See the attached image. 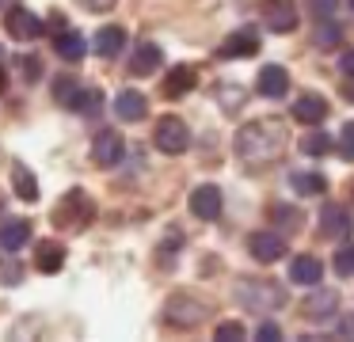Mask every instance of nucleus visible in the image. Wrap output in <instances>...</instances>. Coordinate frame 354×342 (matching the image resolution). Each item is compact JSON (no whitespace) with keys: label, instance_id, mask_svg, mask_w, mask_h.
Returning <instances> with one entry per match:
<instances>
[{"label":"nucleus","instance_id":"nucleus-21","mask_svg":"<svg viewBox=\"0 0 354 342\" xmlns=\"http://www.w3.org/2000/svg\"><path fill=\"white\" fill-rule=\"evenodd\" d=\"M324 278V263H316L313 255H297L290 263V281L293 285H316Z\"/></svg>","mask_w":354,"mask_h":342},{"label":"nucleus","instance_id":"nucleus-18","mask_svg":"<svg viewBox=\"0 0 354 342\" xmlns=\"http://www.w3.org/2000/svg\"><path fill=\"white\" fill-rule=\"evenodd\" d=\"M160 61H164L160 46H156V42H141L138 50H133V57H130V73L133 76H149V73L160 68Z\"/></svg>","mask_w":354,"mask_h":342},{"label":"nucleus","instance_id":"nucleus-11","mask_svg":"<svg viewBox=\"0 0 354 342\" xmlns=\"http://www.w3.org/2000/svg\"><path fill=\"white\" fill-rule=\"evenodd\" d=\"M248 251H252L255 263H278L286 255V240L278 232H255L248 240Z\"/></svg>","mask_w":354,"mask_h":342},{"label":"nucleus","instance_id":"nucleus-29","mask_svg":"<svg viewBox=\"0 0 354 342\" xmlns=\"http://www.w3.org/2000/svg\"><path fill=\"white\" fill-rule=\"evenodd\" d=\"M331 270H335L339 278H354V243H346V247L335 251V258H331Z\"/></svg>","mask_w":354,"mask_h":342},{"label":"nucleus","instance_id":"nucleus-42","mask_svg":"<svg viewBox=\"0 0 354 342\" xmlns=\"http://www.w3.org/2000/svg\"><path fill=\"white\" fill-rule=\"evenodd\" d=\"M8 88V73H4V65H0V91Z\"/></svg>","mask_w":354,"mask_h":342},{"label":"nucleus","instance_id":"nucleus-19","mask_svg":"<svg viewBox=\"0 0 354 342\" xmlns=\"http://www.w3.org/2000/svg\"><path fill=\"white\" fill-rule=\"evenodd\" d=\"M35 266H39L42 274H57V270L65 266V243L42 240L39 247H35Z\"/></svg>","mask_w":354,"mask_h":342},{"label":"nucleus","instance_id":"nucleus-37","mask_svg":"<svg viewBox=\"0 0 354 342\" xmlns=\"http://www.w3.org/2000/svg\"><path fill=\"white\" fill-rule=\"evenodd\" d=\"M274 220H278V225L297 228V225H301V213H297V209H282V205H278V209H274Z\"/></svg>","mask_w":354,"mask_h":342},{"label":"nucleus","instance_id":"nucleus-3","mask_svg":"<svg viewBox=\"0 0 354 342\" xmlns=\"http://www.w3.org/2000/svg\"><path fill=\"white\" fill-rule=\"evenodd\" d=\"M153 144L164 152V156H179V152H187V144H191V129H187L183 118L164 114V118L156 122V129H153Z\"/></svg>","mask_w":354,"mask_h":342},{"label":"nucleus","instance_id":"nucleus-5","mask_svg":"<svg viewBox=\"0 0 354 342\" xmlns=\"http://www.w3.org/2000/svg\"><path fill=\"white\" fill-rule=\"evenodd\" d=\"M259 19L267 23L274 35H290V30L297 27V8H293V0H263Z\"/></svg>","mask_w":354,"mask_h":342},{"label":"nucleus","instance_id":"nucleus-23","mask_svg":"<svg viewBox=\"0 0 354 342\" xmlns=\"http://www.w3.org/2000/svg\"><path fill=\"white\" fill-rule=\"evenodd\" d=\"M54 50H57V57H62V61H80V57L88 53V42L77 35V30H69V27H65V30H57Z\"/></svg>","mask_w":354,"mask_h":342},{"label":"nucleus","instance_id":"nucleus-10","mask_svg":"<svg viewBox=\"0 0 354 342\" xmlns=\"http://www.w3.org/2000/svg\"><path fill=\"white\" fill-rule=\"evenodd\" d=\"M255 91L267 99H282L290 91V73L282 65H263L259 76H255Z\"/></svg>","mask_w":354,"mask_h":342},{"label":"nucleus","instance_id":"nucleus-34","mask_svg":"<svg viewBox=\"0 0 354 342\" xmlns=\"http://www.w3.org/2000/svg\"><path fill=\"white\" fill-rule=\"evenodd\" d=\"M19 68H24L27 80H39V76H42V61L31 57V53H24V57H19Z\"/></svg>","mask_w":354,"mask_h":342},{"label":"nucleus","instance_id":"nucleus-24","mask_svg":"<svg viewBox=\"0 0 354 342\" xmlns=\"http://www.w3.org/2000/svg\"><path fill=\"white\" fill-rule=\"evenodd\" d=\"M290 187L297 190V194L313 198V194H324V190H328V179H324V175H316V171H293L290 175Z\"/></svg>","mask_w":354,"mask_h":342},{"label":"nucleus","instance_id":"nucleus-27","mask_svg":"<svg viewBox=\"0 0 354 342\" xmlns=\"http://www.w3.org/2000/svg\"><path fill=\"white\" fill-rule=\"evenodd\" d=\"M100 106H103V91L100 88H80L73 111H77V114H100Z\"/></svg>","mask_w":354,"mask_h":342},{"label":"nucleus","instance_id":"nucleus-26","mask_svg":"<svg viewBox=\"0 0 354 342\" xmlns=\"http://www.w3.org/2000/svg\"><path fill=\"white\" fill-rule=\"evenodd\" d=\"M77 95H80V84L73 80V76H57V80H54V99H57L62 106H69V111H73Z\"/></svg>","mask_w":354,"mask_h":342},{"label":"nucleus","instance_id":"nucleus-32","mask_svg":"<svg viewBox=\"0 0 354 342\" xmlns=\"http://www.w3.org/2000/svg\"><path fill=\"white\" fill-rule=\"evenodd\" d=\"M335 8H339V0H308V12H313V19H328Z\"/></svg>","mask_w":354,"mask_h":342},{"label":"nucleus","instance_id":"nucleus-4","mask_svg":"<svg viewBox=\"0 0 354 342\" xmlns=\"http://www.w3.org/2000/svg\"><path fill=\"white\" fill-rule=\"evenodd\" d=\"M88 220H92V202H88V194L84 190H69L54 209V225L57 228H84Z\"/></svg>","mask_w":354,"mask_h":342},{"label":"nucleus","instance_id":"nucleus-14","mask_svg":"<svg viewBox=\"0 0 354 342\" xmlns=\"http://www.w3.org/2000/svg\"><path fill=\"white\" fill-rule=\"evenodd\" d=\"M252 53H259V38H255V30H236V35H229L221 46H217V57H252Z\"/></svg>","mask_w":354,"mask_h":342},{"label":"nucleus","instance_id":"nucleus-13","mask_svg":"<svg viewBox=\"0 0 354 342\" xmlns=\"http://www.w3.org/2000/svg\"><path fill=\"white\" fill-rule=\"evenodd\" d=\"M31 220L27 217H12V220H4V225H0V247L8 251H19V247H27V240H31Z\"/></svg>","mask_w":354,"mask_h":342},{"label":"nucleus","instance_id":"nucleus-31","mask_svg":"<svg viewBox=\"0 0 354 342\" xmlns=\"http://www.w3.org/2000/svg\"><path fill=\"white\" fill-rule=\"evenodd\" d=\"M214 339L217 342H240V339H244V327H240L236 319H225V323L214 331Z\"/></svg>","mask_w":354,"mask_h":342},{"label":"nucleus","instance_id":"nucleus-7","mask_svg":"<svg viewBox=\"0 0 354 342\" xmlns=\"http://www.w3.org/2000/svg\"><path fill=\"white\" fill-rule=\"evenodd\" d=\"M4 27H8V35L16 38V42H31V38H39L42 30H46V23H42L31 8H12V12L4 15Z\"/></svg>","mask_w":354,"mask_h":342},{"label":"nucleus","instance_id":"nucleus-17","mask_svg":"<svg viewBox=\"0 0 354 342\" xmlns=\"http://www.w3.org/2000/svg\"><path fill=\"white\" fill-rule=\"evenodd\" d=\"M194 84H198V73H194L191 65H176L168 76H164V95H168V99H183Z\"/></svg>","mask_w":354,"mask_h":342},{"label":"nucleus","instance_id":"nucleus-36","mask_svg":"<svg viewBox=\"0 0 354 342\" xmlns=\"http://www.w3.org/2000/svg\"><path fill=\"white\" fill-rule=\"evenodd\" d=\"M255 339H259V342H278V339H282V331H278V323H270V319H267V323L255 327Z\"/></svg>","mask_w":354,"mask_h":342},{"label":"nucleus","instance_id":"nucleus-6","mask_svg":"<svg viewBox=\"0 0 354 342\" xmlns=\"http://www.w3.org/2000/svg\"><path fill=\"white\" fill-rule=\"evenodd\" d=\"M202 316H206V304H198L187 293H176L168 301V308H164V319H168L171 327H194Z\"/></svg>","mask_w":354,"mask_h":342},{"label":"nucleus","instance_id":"nucleus-40","mask_svg":"<svg viewBox=\"0 0 354 342\" xmlns=\"http://www.w3.org/2000/svg\"><path fill=\"white\" fill-rule=\"evenodd\" d=\"M343 99H346V103H354V76H351V84H343Z\"/></svg>","mask_w":354,"mask_h":342},{"label":"nucleus","instance_id":"nucleus-22","mask_svg":"<svg viewBox=\"0 0 354 342\" xmlns=\"http://www.w3.org/2000/svg\"><path fill=\"white\" fill-rule=\"evenodd\" d=\"M12 190H16L19 202H39V179L31 175V167L27 164H12Z\"/></svg>","mask_w":354,"mask_h":342},{"label":"nucleus","instance_id":"nucleus-25","mask_svg":"<svg viewBox=\"0 0 354 342\" xmlns=\"http://www.w3.org/2000/svg\"><path fill=\"white\" fill-rule=\"evenodd\" d=\"M335 308H339V296L331 293V289H324V293H313V296L305 301V316H313V319L331 316Z\"/></svg>","mask_w":354,"mask_h":342},{"label":"nucleus","instance_id":"nucleus-8","mask_svg":"<svg viewBox=\"0 0 354 342\" xmlns=\"http://www.w3.org/2000/svg\"><path fill=\"white\" fill-rule=\"evenodd\" d=\"M354 228V217L346 213V205H324L320 213V236L324 240H346Z\"/></svg>","mask_w":354,"mask_h":342},{"label":"nucleus","instance_id":"nucleus-2","mask_svg":"<svg viewBox=\"0 0 354 342\" xmlns=\"http://www.w3.org/2000/svg\"><path fill=\"white\" fill-rule=\"evenodd\" d=\"M236 301L244 304V308H252V312H274V308L286 304V289L274 285V281L244 278V281H236Z\"/></svg>","mask_w":354,"mask_h":342},{"label":"nucleus","instance_id":"nucleus-15","mask_svg":"<svg viewBox=\"0 0 354 342\" xmlns=\"http://www.w3.org/2000/svg\"><path fill=\"white\" fill-rule=\"evenodd\" d=\"M115 114L122 122H141L149 114V99L141 95V91L126 88V91H118V99H115Z\"/></svg>","mask_w":354,"mask_h":342},{"label":"nucleus","instance_id":"nucleus-33","mask_svg":"<svg viewBox=\"0 0 354 342\" xmlns=\"http://www.w3.org/2000/svg\"><path fill=\"white\" fill-rule=\"evenodd\" d=\"M339 141H343V149H339V156L343 160H354V122H346L343 133H339Z\"/></svg>","mask_w":354,"mask_h":342},{"label":"nucleus","instance_id":"nucleus-1","mask_svg":"<svg viewBox=\"0 0 354 342\" xmlns=\"http://www.w3.org/2000/svg\"><path fill=\"white\" fill-rule=\"evenodd\" d=\"M282 129L274 122H252L236 133V156L248 160V164H270V160L282 156Z\"/></svg>","mask_w":354,"mask_h":342},{"label":"nucleus","instance_id":"nucleus-38","mask_svg":"<svg viewBox=\"0 0 354 342\" xmlns=\"http://www.w3.org/2000/svg\"><path fill=\"white\" fill-rule=\"evenodd\" d=\"M80 8H84V12H111V8L118 4V0H77Z\"/></svg>","mask_w":354,"mask_h":342},{"label":"nucleus","instance_id":"nucleus-39","mask_svg":"<svg viewBox=\"0 0 354 342\" xmlns=\"http://www.w3.org/2000/svg\"><path fill=\"white\" fill-rule=\"evenodd\" d=\"M339 68H343L346 76H354V50H351V53H343V57H339Z\"/></svg>","mask_w":354,"mask_h":342},{"label":"nucleus","instance_id":"nucleus-28","mask_svg":"<svg viewBox=\"0 0 354 342\" xmlns=\"http://www.w3.org/2000/svg\"><path fill=\"white\" fill-rule=\"evenodd\" d=\"M301 152H305V156H328V152H331V137L328 133H305V137H301Z\"/></svg>","mask_w":354,"mask_h":342},{"label":"nucleus","instance_id":"nucleus-30","mask_svg":"<svg viewBox=\"0 0 354 342\" xmlns=\"http://www.w3.org/2000/svg\"><path fill=\"white\" fill-rule=\"evenodd\" d=\"M24 281V266L16 258H0V285H19Z\"/></svg>","mask_w":354,"mask_h":342},{"label":"nucleus","instance_id":"nucleus-41","mask_svg":"<svg viewBox=\"0 0 354 342\" xmlns=\"http://www.w3.org/2000/svg\"><path fill=\"white\" fill-rule=\"evenodd\" d=\"M339 334H354V316H351V319H346V323H343V331H339Z\"/></svg>","mask_w":354,"mask_h":342},{"label":"nucleus","instance_id":"nucleus-20","mask_svg":"<svg viewBox=\"0 0 354 342\" xmlns=\"http://www.w3.org/2000/svg\"><path fill=\"white\" fill-rule=\"evenodd\" d=\"M293 118L305 122V126L324 122V118H328V99H324V95H301L297 103H293Z\"/></svg>","mask_w":354,"mask_h":342},{"label":"nucleus","instance_id":"nucleus-16","mask_svg":"<svg viewBox=\"0 0 354 342\" xmlns=\"http://www.w3.org/2000/svg\"><path fill=\"white\" fill-rule=\"evenodd\" d=\"M92 46H95V53H100V57H118V53L126 50V30L122 27H115V23H111V27H103V30H95V38H92Z\"/></svg>","mask_w":354,"mask_h":342},{"label":"nucleus","instance_id":"nucleus-9","mask_svg":"<svg viewBox=\"0 0 354 342\" xmlns=\"http://www.w3.org/2000/svg\"><path fill=\"white\" fill-rule=\"evenodd\" d=\"M122 152H126V144H122V137H118L115 129H103V133L95 137V144H92L95 167H115L118 160H122Z\"/></svg>","mask_w":354,"mask_h":342},{"label":"nucleus","instance_id":"nucleus-12","mask_svg":"<svg viewBox=\"0 0 354 342\" xmlns=\"http://www.w3.org/2000/svg\"><path fill=\"white\" fill-rule=\"evenodd\" d=\"M191 213L198 220H217V217H221V190L209 187V182H206V187H198L191 194Z\"/></svg>","mask_w":354,"mask_h":342},{"label":"nucleus","instance_id":"nucleus-43","mask_svg":"<svg viewBox=\"0 0 354 342\" xmlns=\"http://www.w3.org/2000/svg\"><path fill=\"white\" fill-rule=\"evenodd\" d=\"M351 8H354V0H351Z\"/></svg>","mask_w":354,"mask_h":342},{"label":"nucleus","instance_id":"nucleus-35","mask_svg":"<svg viewBox=\"0 0 354 342\" xmlns=\"http://www.w3.org/2000/svg\"><path fill=\"white\" fill-rule=\"evenodd\" d=\"M316 46H339V27L335 23H328V27L316 30Z\"/></svg>","mask_w":354,"mask_h":342}]
</instances>
